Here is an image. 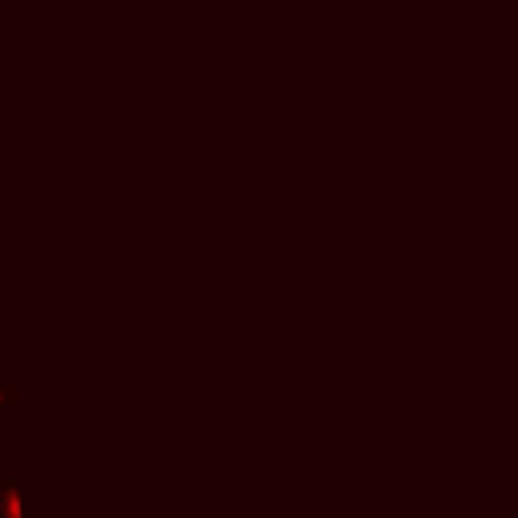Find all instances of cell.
Masks as SVG:
<instances>
[{"label": "cell", "mask_w": 518, "mask_h": 518, "mask_svg": "<svg viewBox=\"0 0 518 518\" xmlns=\"http://www.w3.org/2000/svg\"><path fill=\"white\" fill-rule=\"evenodd\" d=\"M0 518H21V490H16V482H5V490H0Z\"/></svg>", "instance_id": "obj_1"}]
</instances>
